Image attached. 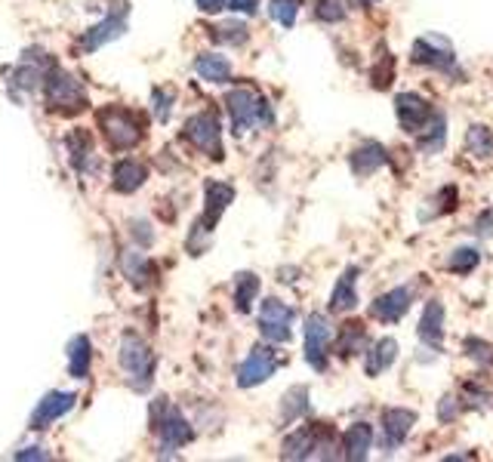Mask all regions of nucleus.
Wrapping results in <instances>:
<instances>
[{
    "instance_id": "obj_3",
    "label": "nucleus",
    "mask_w": 493,
    "mask_h": 462,
    "mask_svg": "<svg viewBox=\"0 0 493 462\" xmlns=\"http://www.w3.org/2000/svg\"><path fill=\"white\" fill-rule=\"evenodd\" d=\"M43 99H47L50 112L59 114H77L87 108V93H83L81 81L62 68H53L43 74Z\"/></svg>"
},
{
    "instance_id": "obj_36",
    "label": "nucleus",
    "mask_w": 493,
    "mask_h": 462,
    "mask_svg": "<svg viewBox=\"0 0 493 462\" xmlns=\"http://www.w3.org/2000/svg\"><path fill=\"white\" fill-rule=\"evenodd\" d=\"M173 90H154V96H152V106H154V117H158L160 123H167L170 121V114H173Z\"/></svg>"
},
{
    "instance_id": "obj_22",
    "label": "nucleus",
    "mask_w": 493,
    "mask_h": 462,
    "mask_svg": "<svg viewBox=\"0 0 493 462\" xmlns=\"http://www.w3.org/2000/svg\"><path fill=\"white\" fill-rule=\"evenodd\" d=\"M358 305V269H346L330 293V309L333 311H352Z\"/></svg>"
},
{
    "instance_id": "obj_17",
    "label": "nucleus",
    "mask_w": 493,
    "mask_h": 462,
    "mask_svg": "<svg viewBox=\"0 0 493 462\" xmlns=\"http://www.w3.org/2000/svg\"><path fill=\"white\" fill-rule=\"evenodd\" d=\"M145 179H148V167L142 164V161H136V158L118 161V164H114V170H112V185H114V192H121V194L139 192V188L145 185Z\"/></svg>"
},
{
    "instance_id": "obj_18",
    "label": "nucleus",
    "mask_w": 493,
    "mask_h": 462,
    "mask_svg": "<svg viewBox=\"0 0 493 462\" xmlns=\"http://www.w3.org/2000/svg\"><path fill=\"white\" fill-rule=\"evenodd\" d=\"M121 269H123V275L129 278V284H133V287H139V290H145L148 284H154V275H158V271H154V262L142 250L123 253Z\"/></svg>"
},
{
    "instance_id": "obj_43",
    "label": "nucleus",
    "mask_w": 493,
    "mask_h": 462,
    "mask_svg": "<svg viewBox=\"0 0 493 462\" xmlns=\"http://www.w3.org/2000/svg\"><path fill=\"white\" fill-rule=\"evenodd\" d=\"M490 219H493L490 210H484L481 219H478V234H481V238H484V234H490Z\"/></svg>"
},
{
    "instance_id": "obj_39",
    "label": "nucleus",
    "mask_w": 493,
    "mask_h": 462,
    "mask_svg": "<svg viewBox=\"0 0 493 462\" xmlns=\"http://www.w3.org/2000/svg\"><path fill=\"white\" fill-rule=\"evenodd\" d=\"M438 416H441V422H453V419H457L459 410H457V404H453V398H444V401H441Z\"/></svg>"
},
{
    "instance_id": "obj_1",
    "label": "nucleus",
    "mask_w": 493,
    "mask_h": 462,
    "mask_svg": "<svg viewBox=\"0 0 493 462\" xmlns=\"http://www.w3.org/2000/svg\"><path fill=\"white\" fill-rule=\"evenodd\" d=\"M225 108H229V114H231V133L235 136L250 133L253 127H269V123L275 121L271 106L253 87L229 90V96H225Z\"/></svg>"
},
{
    "instance_id": "obj_24",
    "label": "nucleus",
    "mask_w": 493,
    "mask_h": 462,
    "mask_svg": "<svg viewBox=\"0 0 493 462\" xmlns=\"http://www.w3.org/2000/svg\"><path fill=\"white\" fill-rule=\"evenodd\" d=\"M419 340L432 348H441V340H444V305L432 302L423 309V317H419Z\"/></svg>"
},
{
    "instance_id": "obj_35",
    "label": "nucleus",
    "mask_w": 493,
    "mask_h": 462,
    "mask_svg": "<svg viewBox=\"0 0 493 462\" xmlns=\"http://www.w3.org/2000/svg\"><path fill=\"white\" fill-rule=\"evenodd\" d=\"M348 12V4L346 0H315V16L321 19V22H342Z\"/></svg>"
},
{
    "instance_id": "obj_2",
    "label": "nucleus",
    "mask_w": 493,
    "mask_h": 462,
    "mask_svg": "<svg viewBox=\"0 0 493 462\" xmlns=\"http://www.w3.org/2000/svg\"><path fill=\"white\" fill-rule=\"evenodd\" d=\"M96 121H99V129L106 133L108 145L114 148V152H129V148L139 145V139L145 136V123H142V117L136 112H127V108H102L99 114H96Z\"/></svg>"
},
{
    "instance_id": "obj_15",
    "label": "nucleus",
    "mask_w": 493,
    "mask_h": 462,
    "mask_svg": "<svg viewBox=\"0 0 493 462\" xmlns=\"http://www.w3.org/2000/svg\"><path fill=\"white\" fill-rule=\"evenodd\" d=\"M411 302H413V290L411 287H395V290L382 293V296L376 299L373 305H370V315H373L376 321H382V324H395V321H401V317L407 315Z\"/></svg>"
},
{
    "instance_id": "obj_25",
    "label": "nucleus",
    "mask_w": 493,
    "mask_h": 462,
    "mask_svg": "<svg viewBox=\"0 0 493 462\" xmlns=\"http://www.w3.org/2000/svg\"><path fill=\"white\" fill-rule=\"evenodd\" d=\"M194 71L207 83H229L231 81V62L223 53H200L194 59Z\"/></svg>"
},
{
    "instance_id": "obj_33",
    "label": "nucleus",
    "mask_w": 493,
    "mask_h": 462,
    "mask_svg": "<svg viewBox=\"0 0 493 462\" xmlns=\"http://www.w3.org/2000/svg\"><path fill=\"white\" fill-rule=\"evenodd\" d=\"M269 16L281 28H293L296 16H300V0H269Z\"/></svg>"
},
{
    "instance_id": "obj_29",
    "label": "nucleus",
    "mask_w": 493,
    "mask_h": 462,
    "mask_svg": "<svg viewBox=\"0 0 493 462\" xmlns=\"http://www.w3.org/2000/svg\"><path fill=\"white\" fill-rule=\"evenodd\" d=\"M65 148H68V158H71V164L77 167V170H87V161H90V154H93V139H90V133L87 129H74V133L65 139Z\"/></svg>"
},
{
    "instance_id": "obj_13",
    "label": "nucleus",
    "mask_w": 493,
    "mask_h": 462,
    "mask_svg": "<svg viewBox=\"0 0 493 462\" xmlns=\"http://www.w3.org/2000/svg\"><path fill=\"white\" fill-rule=\"evenodd\" d=\"M413 426H417V413H413V410L388 407L386 413H382V450L386 453L398 450Z\"/></svg>"
},
{
    "instance_id": "obj_9",
    "label": "nucleus",
    "mask_w": 493,
    "mask_h": 462,
    "mask_svg": "<svg viewBox=\"0 0 493 462\" xmlns=\"http://www.w3.org/2000/svg\"><path fill=\"white\" fill-rule=\"evenodd\" d=\"M127 19H129V6H121L118 16H106L99 25H93V28L83 31L81 37V50L83 53H96V50H102L106 43L118 41V37L127 35Z\"/></svg>"
},
{
    "instance_id": "obj_37",
    "label": "nucleus",
    "mask_w": 493,
    "mask_h": 462,
    "mask_svg": "<svg viewBox=\"0 0 493 462\" xmlns=\"http://www.w3.org/2000/svg\"><path fill=\"white\" fill-rule=\"evenodd\" d=\"M466 355H472L478 364H493L490 346H488V342H481V340H475V336H472V340H466Z\"/></svg>"
},
{
    "instance_id": "obj_11",
    "label": "nucleus",
    "mask_w": 493,
    "mask_h": 462,
    "mask_svg": "<svg viewBox=\"0 0 493 462\" xmlns=\"http://www.w3.org/2000/svg\"><path fill=\"white\" fill-rule=\"evenodd\" d=\"M395 114H398V123L407 129V133L417 136L419 129L429 123L434 108L429 106V99H423L419 93H398L395 96Z\"/></svg>"
},
{
    "instance_id": "obj_31",
    "label": "nucleus",
    "mask_w": 493,
    "mask_h": 462,
    "mask_svg": "<svg viewBox=\"0 0 493 462\" xmlns=\"http://www.w3.org/2000/svg\"><path fill=\"white\" fill-rule=\"evenodd\" d=\"M478 262H481L478 247H459V250H453V256L447 259V269L457 271V275H469V271L478 269Z\"/></svg>"
},
{
    "instance_id": "obj_42",
    "label": "nucleus",
    "mask_w": 493,
    "mask_h": 462,
    "mask_svg": "<svg viewBox=\"0 0 493 462\" xmlns=\"http://www.w3.org/2000/svg\"><path fill=\"white\" fill-rule=\"evenodd\" d=\"M194 4H198L200 12H219V10H225L229 0H194Z\"/></svg>"
},
{
    "instance_id": "obj_20",
    "label": "nucleus",
    "mask_w": 493,
    "mask_h": 462,
    "mask_svg": "<svg viewBox=\"0 0 493 462\" xmlns=\"http://www.w3.org/2000/svg\"><path fill=\"white\" fill-rule=\"evenodd\" d=\"M65 361H68V373L71 380H87L90 373V361H93V342L90 336H74L65 348Z\"/></svg>"
},
{
    "instance_id": "obj_12",
    "label": "nucleus",
    "mask_w": 493,
    "mask_h": 462,
    "mask_svg": "<svg viewBox=\"0 0 493 462\" xmlns=\"http://www.w3.org/2000/svg\"><path fill=\"white\" fill-rule=\"evenodd\" d=\"M158 435H160V450L173 453L179 447H185L188 441L194 438V428L188 426V419L179 413L176 407H167L164 404V416L158 419Z\"/></svg>"
},
{
    "instance_id": "obj_8",
    "label": "nucleus",
    "mask_w": 493,
    "mask_h": 462,
    "mask_svg": "<svg viewBox=\"0 0 493 462\" xmlns=\"http://www.w3.org/2000/svg\"><path fill=\"white\" fill-rule=\"evenodd\" d=\"M413 62L429 65V68H438V71H447V74H459L457 56H453L450 43H447L444 37H434V35H426L413 43Z\"/></svg>"
},
{
    "instance_id": "obj_40",
    "label": "nucleus",
    "mask_w": 493,
    "mask_h": 462,
    "mask_svg": "<svg viewBox=\"0 0 493 462\" xmlns=\"http://www.w3.org/2000/svg\"><path fill=\"white\" fill-rule=\"evenodd\" d=\"M225 6H229L231 12H246V16H253L259 4H256V0H229Z\"/></svg>"
},
{
    "instance_id": "obj_32",
    "label": "nucleus",
    "mask_w": 493,
    "mask_h": 462,
    "mask_svg": "<svg viewBox=\"0 0 493 462\" xmlns=\"http://www.w3.org/2000/svg\"><path fill=\"white\" fill-rule=\"evenodd\" d=\"M367 346V333L361 324H346V330H342V340H340V355L342 357H352L358 355V351H364Z\"/></svg>"
},
{
    "instance_id": "obj_5",
    "label": "nucleus",
    "mask_w": 493,
    "mask_h": 462,
    "mask_svg": "<svg viewBox=\"0 0 493 462\" xmlns=\"http://www.w3.org/2000/svg\"><path fill=\"white\" fill-rule=\"evenodd\" d=\"M183 136L207 158L223 161V129H219V117L213 112H198L188 117Z\"/></svg>"
},
{
    "instance_id": "obj_7",
    "label": "nucleus",
    "mask_w": 493,
    "mask_h": 462,
    "mask_svg": "<svg viewBox=\"0 0 493 462\" xmlns=\"http://www.w3.org/2000/svg\"><path fill=\"white\" fill-rule=\"evenodd\" d=\"M333 342V327H330L327 315H309L306 317V361L315 370L327 367V351Z\"/></svg>"
},
{
    "instance_id": "obj_38",
    "label": "nucleus",
    "mask_w": 493,
    "mask_h": 462,
    "mask_svg": "<svg viewBox=\"0 0 493 462\" xmlns=\"http://www.w3.org/2000/svg\"><path fill=\"white\" fill-rule=\"evenodd\" d=\"M133 238L139 244V250H145V247H152L154 231H148V223H133Z\"/></svg>"
},
{
    "instance_id": "obj_44",
    "label": "nucleus",
    "mask_w": 493,
    "mask_h": 462,
    "mask_svg": "<svg viewBox=\"0 0 493 462\" xmlns=\"http://www.w3.org/2000/svg\"><path fill=\"white\" fill-rule=\"evenodd\" d=\"M364 4H376V0H364Z\"/></svg>"
},
{
    "instance_id": "obj_4",
    "label": "nucleus",
    "mask_w": 493,
    "mask_h": 462,
    "mask_svg": "<svg viewBox=\"0 0 493 462\" xmlns=\"http://www.w3.org/2000/svg\"><path fill=\"white\" fill-rule=\"evenodd\" d=\"M123 373L129 376V386L145 392L152 386V376H154V355L148 351L145 342L139 340L136 333H123L121 340V355H118Z\"/></svg>"
},
{
    "instance_id": "obj_27",
    "label": "nucleus",
    "mask_w": 493,
    "mask_h": 462,
    "mask_svg": "<svg viewBox=\"0 0 493 462\" xmlns=\"http://www.w3.org/2000/svg\"><path fill=\"white\" fill-rule=\"evenodd\" d=\"M417 139H419V148H423V152H438V148L447 142V121H444V114L434 112L429 117V123H426V127L417 133Z\"/></svg>"
},
{
    "instance_id": "obj_34",
    "label": "nucleus",
    "mask_w": 493,
    "mask_h": 462,
    "mask_svg": "<svg viewBox=\"0 0 493 462\" xmlns=\"http://www.w3.org/2000/svg\"><path fill=\"white\" fill-rule=\"evenodd\" d=\"M246 37H250V31H246L244 22H229V25H219V28H213V41L229 43V47H244Z\"/></svg>"
},
{
    "instance_id": "obj_41",
    "label": "nucleus",
    "mask_w": 493,
    "mask_h": 462,
    "mask_svg": "<svg viewBox=\"0 0 493 462\" xmlns=\"http://www.w3.org/2000/svg\"><path fill=\"white\" fill-rule=\"evenodd\" d=\"M16 459H31V462H35V459H50V453L47 450H43V447H25V450H19L16 453Z\"/></svg>"
},
{
    "instance_id": "obj_6",
    "label": "nucleus",
    "mask_w": 493,
    "mask_h": 462,
    "mask_svg": "<svg viewBox=\"0 0 493 462\" xmlns=\"http://www.w3.org/2000/svg\"><path fill=\"white\" fill-rule=\"evenodd\" d=\"M293 309H290L287 302H281V299H265L262 305H259V330H262V336L269 342H275V346H281V342H290V336H293Z\"/></svg>"
},
{
    "instance_id": "obj_28",
    "label": "nucleus",
    "mask_w": 493,
    "mask_h": 462,
    "mask_svg": "<svg viewBox=\"0 0 493 462\" xmlns=\"http://www.w3.org/2000/svg\"><path fill=\"white\" fill-rule=\"evenodd\" d=\"M466 148H469L472 158L493 161V133L488 127H481V123H475V127H469V133H466Z\"/></svg>"
},
{
    "instance_id": "obj_23",
    "label": "nucleus",
    "mask_w": 493,
    "mask_h": 462,
    "mask_svg": "<svg viewBox=\"0 0 493 462\" xmlns=\"http://www.w3.org/2000/svg\"><path fill=\"white\" fill-rule=\"evenodd\" d=\"M395 361H398V342H395L392 336H382V340H376L373 346L367 348L364 370H367V376H380V373H386Z\"/></svg>"
},
{
    "instance_id": "obj_26",
    "label": "nucleus",
    "mask_w": 493,
    "mask_h": 462,
    "mask_svg": "<svg viewBox=\"0 0 493 462\" xmlns=\"http://www.w3.org/2000/svg\"><path fill=\"white\" fill-rule=\"evenodd\" d=\"M256 296H259V278L253 275V271H241V275L235 278V309L241 311V315H250Z\"/></svg>"
},
{
    "instance_id": "obj_30",
    "label": "nucleus",
    "mask_w": 493,
    "mask_h": 462,
    "mask_svg": "<svg viewBox=\"0 0 493 462\" xmlns=\"http://www.w3.org/2000/svg\"><path fill=\"white\" fill-rule=\"evenodd\" d=\"M309 413V388L306 386H296L290 388L287 395H284V404H281V416L287 422L300 419V416Z\"/></svg>"
},
{
    "instance_id": "obj_21",
    "label": "nucleus",
    "mask_w": 493,
    "mask_h": 462,
    "mask_svg": "<svg viewBox=\"0 0 493 462\" xmlns=\"http://www.w3.org/2000/svg\"><path fill=\"white\" fill-rule=\"evenodd\" d=\"M388 161L386 148L380 145V142H364V145H358L352 154H348V164H352V173L355 176H370L376 173L382 164Z\"/></svg>"
},
{
    "instance_id": "obj_19",
    "label": "nucleus",
    "mask_w": 493,
    "mask_h": 462,
    "mask_svg": "<svg viewBox=\"0 0 493 462\" xmlns=\"http://www.w3.org/2000/svg\"><path fill=\"white\" fill-rule=\"evenodd\" d=\"M370 444H373V428L367 422H355V426L346 428L342 435V457L346 459H367L370 457Z\"/></svg>"
},
{
    "instance_id": "obj_14",
    "label": "nucleus",
    "mask_w": 493,
    "mask_h": 462,
    "mask_svg": "<svg viewBox=\"0 0 493 462\" xmlns=\"http://www.w3.org/2000/svg\"><path fill=\"white\" fill-rule=\"evenodd\" d=\"M74 401H77L74 392H47L41 398V404L35 407V413H31L28 428L31 432H43V428H50L56 419H62V416L74 407Z\"/></svg>"
},
{
    "instance_id": "obj_10",
    "label": "nucleus",
    "mask_w": 493,
    "mask_h": 462,
    "mask_svg": "<svg viewBox=\"0 0 493 462\" xmlns=\"http://www.w3.org/2000/svg\"><path fill=\"white\" fill-rule=\"evenodd\" d=\"M278 370V355L271 348H253L250 355L244 357V364L238 367V386L241 388H253V386H262L265 380H271Z\"/></svg>"
},
{
    "instance_id": "obj_16",
    "label": "nucleus",
    "mask_w": 493,
    "mask_h": 462,
    "mask_svg": "<svg viewBox=\"0 0 493 462\" xmlns=\"http://www.w3.org/2000/svg\"><path fill=\"white\" fill-rule=\"evenodd\" d=\"M317 435H321L317 426H306V428H300V432H293L284 441V459H309V457H315V450H330L333 444H330V441H321Z\"/></svg>"
}]
</instances>
